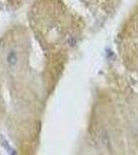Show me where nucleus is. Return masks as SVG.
<instances>
[{"label":"nucleus","mask_w":138,"mask_h":155,"mask_svg":"<svg viewBox=\"0 0 138 155\" xmlns=\"http://www.w3.org/2000/svg\"><path fill=\"white\" fill-rule=\"evenodd\" d=\"M18 62H19V56L16 50H11L6 55V63L11 68H14V66H17Z\"/></svg>","instance_id":"nucleus-1"}]
</instances>
